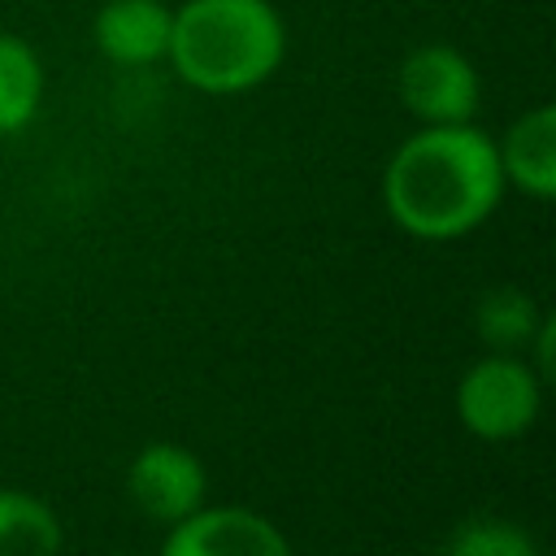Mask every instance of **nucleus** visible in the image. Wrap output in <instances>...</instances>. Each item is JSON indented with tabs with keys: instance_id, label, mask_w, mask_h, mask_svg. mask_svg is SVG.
<instances>
[{
	"instance_id": "3",
	"label": "nucleus",
	"mask_w": 556,
	"mask_h": 556,
	"mask_svg": "<svg viewBox=\"0 0 556 556\" xmlns=\"http://www.w3.org/2000/svg\"><path fill=\"white\" fill-rule=\"evenodd\" d=\"M543 404V378L517 352H486L456 382V417L469 434L500 443L534 426Z\"/></svg>"
},
{
	"instance_id": "12",
	"label": "nucleus",
	"mask_w": 556,
	"mask_h": 556,
	"mask_svg": "<svg viewBox=\"0 0 556 556\" xmlns=\"http://www.w3.org/2000/svg\"><path fill=\"white\" fill-rule=\"evenodd\" d=\"M439 556H539V547L521 526L504 517H469L443 539Z\"/></svg>"
},
{
	"instance_id": "11",
	"label": "nucleus",
	"mask_w": 556,
	"mask_h": 556,
	"mask_svg": "<svg viewBox=\"0 0 556 556\" xmlns=\"http://www.w3.org/2000/svg\"><path fill=\"white\" fill-rule=\"evenodd\" d=\"M539 321H543V313H539L534 295H526L517 287H495L473 308V330H478V339L491 352H521V348H530Z\"/></svg>"
},
{
	"instance_id": "7",
	"label": "nucleus",
	"mask_w": 556,
	"mask_h": 556,
	"mask_svg": "<svg viewBox=\"0 0 556 556\" xmlns=\"http://www.w3.org/2000/svg\"><path fill=\"white\" fill-rule=\"evenodd\" d=\"M174 9L165 0H104L91 17L96 48L117 65H152L169 52Z\"/></svg>"
},
{
	"instance_id": "9",
	"label": "nucleus",
	"mask_w": 556,
	"mask_h": 556,
	"mask_svg": "<svg viewBox=\"0 0 556 556\" xmlns=\"http://www.w3.org/2000/svg\"><path fill=\"white\" fill-rule=\"evenodd\" d=\"M61 543V517L39 495L0 486V556H56Z\"/></svg>"
},
{
	"instance_id": "4",
	"label": "nucleus",
	"mask_w": 556,
	"mask_h": 556,
	"mask_svg": "<svg viewBox=\"0 0 556 556\" xmlns=\"http://www.w3.org/2000/svg\"><path fill=\"white\" fill-rule=\"evenodd\" d=\"M400 104L421 126H456L473 122L482 104V78L473 61L452 43H421L400 61L395 74Z\"/></svg>"
},
{
	"instance_id": "10",
	"label": "nucleus",
	"mask_w": 556,
	"mask_h": 556,
	"mask_svg": "<svg viewBox=\"0 0 556 556\" xmlns=\"http://www.w3.org/2000/svg\"><path fill=\"white\" fill-rule=\"evenodd\" d=\"M43 100V65L22 35H0V135L22 130Z\"/></svg>"
},
{
	"instance_id": "1",
	"label": "nucleus",
	"mask_w": 556,
	"mask_h": 556,
	"mask_svg": "<svg viewBox=\"0 0 556 556\" xmlns=\"http://www.w3.org/2000/svg\"><path fill=\"white\" fill-rule=\"evenodd\" d=\"M504 187L500 152L486 130L473 122L421 126L391 152L382 204L404 235L439 243L482 226L495 213Z\"/></svg>"
},
{
	"instance_id": "2",
	"label": "nucleus",
	"mask_w": 556,
	"mask_h": 556,
	"mask_svg": "<svg viewBox=\"0 0 556 556\" xmlns=\"http://www.w3.org/2000/svg\"><path fill=\"white\" fill-rule=\"evenodd\" d=\"M165 56L195 91L235 96L282 65L287 26L269 0H187L174 9Z\"/></svg>"
},
{
	"instance_id": "6",
	"label": "nucleus",
	"mask_w": 556,
	"mask_h": 556,
	"mask_svg": "<svg viewBox=\"0 0 556 556\" xmlns=\"http://www.w3.org/2000/svg\"><path fill=\"white\" fill-rule=\"evenodd\" d=\"M161 556H291V543L269 517L252 508L204 504L169 526Z\"/></svg>"
},
{
	"instance_id": "8",
	"label": "nucleus",
	"mask_w": 556,
	"mask_h": 556,
	"mask_svg": "<svg viewBox=\"0 0 556 556\" xmlns=\"http://www.w3.org/2000/svg\"><path fill=\"white\" fill-rule=\"evenodd\" d=\"M495 152H500L504 182L521 187L534 200L556 195V109L552 104L521 113L508 126V135L495 143Z\"/></svg>"
},
{
	"instance_id": "5",
	"label": "nucleus",
	"mask_w": 556,
	"mask_h": 556,
	"mask_svg": "<svg viewBox=\"0 0 556 556\" xmlns=\"http://www.w3.org/2000/svg\"><path fill=\"white\" fill-rule=\"evenodd\" d=\"M126 495L143 517L174 526V521L191 517L195 508H204L208 469L182 443H148V447H139V456L126 469Z\"/></svg>"
}]
</instances>
